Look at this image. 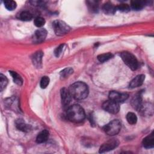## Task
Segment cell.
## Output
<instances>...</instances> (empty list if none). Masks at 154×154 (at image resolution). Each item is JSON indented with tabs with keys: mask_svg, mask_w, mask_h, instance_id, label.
<instances>
[{
	"mask_svg": "<svg viewBox=\"0 0 154 154\" xmlns=\"http://www.w3.org/2000/svg\"><path fill=\"white\" fill-rule=\"evenodd\" d=\"M64 47V44H61L60 46H58L57 48H56V49L54 51V54L56 57H59L60 55V54H61V52L63 51Z\"/></svg>",
	"mask_w": 154,
	"mask_h": 154,
	"instance_id": "obj_31",
	"label": "cell"
},
{
	"mask_svg": "<svg viewBox=\"0 0 154 154\" xmlns=\"http://www.w3.org/2000/svg\"><path fill=\"white\" fill-rule=\"evenodd\" d=\"M144 79H145V76L144 75H137L131 81L129 84V87L133 88L140 87L143 84Z\"/></svg>",
	"mask_w": 154,
	"mask_h": 154,
	"instance_id": "obj_12",
	"label": "cell"
},
{
	"mask_svg": "<svg viewBox=\"0 0 154 154\" xmlns=\"http://www.w3.org/2000/svg\"><path fill=\"white\" fill-rule=\"evenodd\" d=\"M49 83V78L48 76H43L40 80V87L42 88H45Z\"/></svg>",
	"mask_w": 154,
	"mask_h": 154,
	"instance_id": "obj_30",
	"label": "cell"
},
{
	"mask_svg": "<svg viewBox=\"0 0 154 154\" xmlns=\"http://www.w3.org/2000/svg\"><path fill=\"white\" fill-rule=\"evenodd\" d=\"M34 25L37 27H42L45 23V20L42 17H37L34 19Z\"/></svg>",
	"mask_w": 154,
	"mask_h": 154,
	"instance_id": "obj_29",
	"label": "cell"
},
{
	"mask_svg": "<svg viewBox=\"0 0 154 154\" xmlns=\"http://www.w3.org/2000/svg\"><path fill=\"white\" fill-rule=\"evenodd\" d=\"M119 144V141L117 139L112 138L108 140L105 143H103L99 149L100 153H104L110 150H113L116 148Z\"/></svg>",
	"mask_w": 154,
	"mask_h": 154,
	"instance_id": "obj_7",
	"label": "cell"
},
{
	"mask_svg": "<svg viewBox=\"0 0 154 154\" xmlns=\"http://www.w3.org/2000/svg\"><path fill=\"white\" fill-rule=\"evenodd\" d=\"M43 55V52L39 51L35 52L32 58L33 64L37 68H39L42 66V57Z\"/></svg>",
	"mask_w": 154,
	"mask_h": 154,
	"instance_id": "obj_14",
	"label": "cell"
},
{
	"mask_svg": "<svg viewBox=\"0 0 154 154\" xmlns=\"http://www.w3.org/2000/svg\"><path fill=\"white\" fill-rule=\"evenodd\" d=\"M102 108L104 110L111 114H116L120 109L119 103L111 100L104 102L102 104Z\"/></svg>",
	"mask_w": 154,
	"mask_h": 154,
	"instance_id": "obj_6",
	"label": "cell"
},
{
	"mask_svg": "<svg viewBox=\"0 0 154 154\" xmlns=\"http://www.w3.org/2000/svg\"><path fill=\"white\" fill-rule=\"evenodd\" d=\"M103 131L109 135L117 134L121 129V122L119 120H113L103 126Z\"/></svg>",
	"mask_w": 154,
	"mask_h": 154,
	"instance_id": "obj_4",
	"label": "cell"
},
{
	"mask_svg": "<svg viewBox=\"0 0 154 154\" xmlns=\"http://www.w3.org/2000/svg\"><path fill=\"white\" fill-rule=\"evenodd\" d=\"M47 31L44 28H40L37 29L33 35V42L35 43H39L42 42L46 37Z\"/></svg>",
	"mask_w": 154,
	"mask_h": 154,
	"instance_id": "obj_10",
	"label": "cell"
},
{
	"mask_svg": "<svg viewBox=\"0 0 154 154\" xmlns=\"http://www.w3.org/2000/svg\"><path fill=\"white\" fill-rule=\"evenodd\" d=\"M66 116L71 122L79 123L84 120L85 117V113L84 109L80 105L74 104L68 107Z\"/></svg>",
	"mask_w": 154,
	"mask_h": 154,
	"instance_id": "obj_2",
	"label": "cell"
},
{
	"mask_svg": "<svg viewBox=\"0 0 154 154\" xmlns=\"http://www.w3.org/2000/svg\"><path fill=\"white\" fill-rule=\"evenodd\" d=\"M52 27L56 35H63L68 33L70 28L63 21L57 20L52 23Z\"/></svg>",
	"mask_w": 154,
	"mask_h": 154,
	"instance_id": "obj_5",
	"label": "cell"
},
{
	"mask_svg": "<svg viewBox=\"0 0 154 154\" xmlns=\"http://www.w3.org/2000/svg\"><path fill=\"white\" fill-rule=\"evenodd\" d=\"M120 57L125 63L131 70H135L138 67V62L135 57L129 52H123L120 54Z\"/></svg>",
	"mask_w": 154,
	"mask_h": 154,
	"instance_id": "obj_3",
	"label": "cell"
},
{
	"mask_svg": "<svg viewBox=\"0 0 154 154\" xmlns=\"http://www.w3.org/2000/svg\"><path fill=\"white\" fill-rule=\"evenodd\" d=\"M9 72H10L11 76H12L14 82L16 84H17L19 85H22L23 79H22V77L18 73H17L16 72H14V71H10Z\"/></svg>",
	"mask_w": 154,
	"mask_h": 154,
	"instance_id": "obj_21",
	"label": "cell"
},
{
	"mask_svg": "<svg viewBox=\"0 0 154 154\" xmlns=\"http://www.w3.org/2000/svg\"><path fill=\"white\" fill-rule=\"evenodd\" d=\"M8 84V79L5 76L2 74L0 75V90L2 91L7 86Z\"/></svg>",
	"mask_w": 154,
	"mask_h": 154,
	"instance_id": "obj_27",
	"label": "cell"
},
{
	"mask_svg": "<svg viewBox=\"0 0 154 154\" xmlns=\"http://www.w3.org/2000/svg\"><path fill=\"white\" fill-rule=\"evenodd\" d=\"M146 4V2L144 1H132L131 2V7L135 10H140Z\"/></svg>",
	"mask_w": 154,
	"mask_h": 154,
	"instance_id": "obj_19",
	"label": "cell"
},
{
	"mask_svg": "<svg viewBox=\"0 0 154 154\" xmlns=\"http://www.w3.org/2000/svg\"><path fill=\"white\" fill-rule=\"evenodd\" d=\"M126 120L129 124L134 125L137 123V117L134 112H129L126 115Z\"/></svg>",
	"mask_w": 154,
	"mask_h": 154,
	"instance_id": "obj_23",
	"label": "cell"
},
{
	"mask_svg": "<svg viewBox=\"0 0 154 154\" xmlns=\"http://www.w3.org/2000/svg\"><path fill=\"white\" fill-rule=\"evenodd\" d=\"M49 137V132L45 129L42 131L37 136L36 142L37 143H43L47 141Z\"/></svg>",
	"mask_w": 154,
	"mask_h": 154,
	"instance_id": "obj_16",
	"label": "cell"
},
{
	"mask_svg": "<svg viewBox=\"0 0 154 154\" xmlns=\"http://www.w3.org/2000/svg\"><path fill=\"white\" fill-rule=\"evenodd\" d=\"M4 4L5 8L8 10H13L17 6L16 2L14 1H5L4 2Z\"/></svg>",
	"mask_w": 154,
	"mask_h": 154,
	"instance_id": "obj_26",
	"label": "cell"
},
{
	"mask_svg": "<svg viewBox=\"0 0 154 154\" xmlns=\"http://www.w3.org/2000/svg\"><path fill=\"white\" fill-rule=\"evenodd\" d=\"M117 10H119L122 12H128L130 11V6L127 4H120L117 7Z\"/></svg>",
	"mask_w": 154,
	"mask_h": 154,
	"instance_id": "obj_28",
	"label": "cell"
},
{
	"mask_svg": "<svg viewBox=\"0 0 154 154\" xmlns=\"http://www.w3.org/2000/svg\"><path fill=\"white\" fill-rule=\"evenodd\" d=\"M73 72V70L71 67H67L64 69H63L60 72V77L63 79H65L68 78Z\"/></svg>",
	"mask_w": 154,
	"mask_h": 154,
	"instance_id": "obj_25",
	"label": "cell"
},
{
	"mask_svg": "<svg viewBox=\"0 0 154 154\" xmlns=\"http://www.w3.org/2000/svg\"><path fill=\"white\" fill-rule=\"evenodd\" d=\"M129 97V95L125 93H119L116 91H111L109 93V100H113L117 103H122L125 101Z\"/></svg>",
	"mask_w": 154,
	"mask_h": 154,
	"instance_id": "obj_8",
	"label": "cell"
},
{
	"mask_svg": "<svg viewBox=\"0 0 154 154\" xmlns=\"http://www.w3.org/2000/svg\"><path fill=\"white\" fill-rule=\"evenodd\" d=\"M153 106L152 105L144 104L141 105L139 111H141L144 115H152L153 114Z\"/></svg>",
	"mask_w": 154,
	"mask_h": 154,
	"instance_id": "obj_18",
	"label": "cell"
},
{
	"mask_svg": "<svg viewBox=\"0 0 154 154\" xmlns=\"http://www.w3.org/2000/svg\"><path fill=\"white\" fill-rule=\"evenodd\" d=\"M116 6L109 2L105 3L102 6V11L105 14L108 15L114 14L116 12Z\"/></svg>",
	"mask_w": 154,
	"mask_h": 154,
	"instance_id": "obj_11",
	"label": "cell"
},
{
	"mask_svg": "<svg viewBox=\"0 0 154 154\" xmlns=\"http://www.w3.org/2000/svg\"><path fill=\"white\" fill-rule=\"evenodd\" d=\"M16 126L17 128L23 132H28L31 129V126L26 124L23 120L18 119L16 122Z\"/></svg>",
	"mask_w": 154,
	"mask_h": 154,
	"instance_id": "obj_15",
	"label": "cell"
},
{
	"mask_svg": "<svg viewBox=\"0 0 154 154\" xmlns=\"http://www.w3.org/2000/svg\"><path fill=\"white\" fill-rule=\"evenodd\" d=\"M112 57H113V55L111 53L108 52V53H104V54L99 55L97 57V58L100 62L103 63V62H105V61H106L110 60Z\"/></svg>",
	"mask_w": 154,
	"mask_h": 154,
	"instance_id": "obj_22",
	"label": "cell"
},
{
	"mask_svg": "<svg viewBox=\"0 0 154 154\" xmlns=\"http://www.w3.org/2000/svg\"><path fill=\"white\" fill-rule=\"evenodd\" d=\"M132 105L134 108H135L137 110H139L142 103H141V96L140 93L136 94L134 98L132 100Z\"/></svg>",
	"mask_w": 154,
	"mask_h": 154,
	"instance_id": "obj_17",
	"label": "cell"
},
{
	"mask_svg": "<svg viewBox=\"0 0 154 154\" xmlns=\"http://www.w3.org/2000/svg\"><path fill=\"white\" fill-rule=\"evenodd\" d=\"M19 18L23 21H29L32 19V15L28 11H23L19 14Z\"/></svg>",
	"mask_w": 154,
	"mask_h": 154,
	"instance_id": "obj_20",
	"label": "cell"
},
{
	"mask_svg": "<svg viewBox=\"0 0 154 154\" xmlns=\"http://www.w3.org/2000/svg\"><path fill=\"white\" fill-rule=\"evenodd\" d=\"M69 92L73 98L76 100H82L85 99L88 94V88L87 85L81 81L75 82L69 87Z\"/></svg>",
	"mask_w": 154,
	"mask_h": 154,
	"instance_id": "obj_1",
	"label": "cell"
},
{
	"mask_svg": "<svg viewBox=\"0 0 154 154\" xmlns=\"http://www.w3.org/2000/svg\"><path fill=\"white\" fill-rule=\"evenodd\" d=\"M88 7L90 10H91L93 12H97L99 9V4L97 1H87Z\"/></svg>",
	"mask_w": 154,
	"mask_h": 154,
	"instance_id": "obj_24",
	"label": "cell"
},
{
	"mask_svg": "<svg viewBox=\"0 0 154 154\" xmlns=\"http://www.w3.org/2000/svg\"><path fill=\"white\" fill-rule=\"evenodd\" d=\"M61 102L64 108L67 109L69 104L72 100V96L69 92V90L66 88H63L61 90Z\"/></svg>",
	"mask_w": 154,
	"mask_h": 154,
	"instance_id": "obj_9",
	"label": "cell"
},
{
	"mask_svg": "<svg viewBox=\"0 0 154 154\" xmlns=\"http://www.w3.org/2000/svg\"><path fill=\"white\" fill-rule=\"evenodd\" d=\"M143 145L146 149H152L154 146L153 132L146 137L143 140Z\"/></svg>",
	"mask_w": 154,
	"mask_h": 154,
	"instance_id": "obj_13",
	"label": "cell"
}]
</instances>
